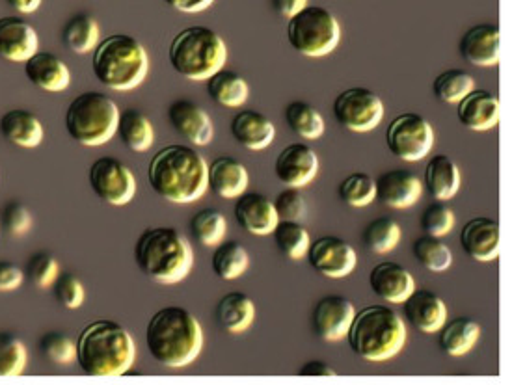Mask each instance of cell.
<instances>
[{
    "instance_id": "cell-1",
    "label": "cell",
    "mask_w": 512,
    "mask_h": 385,
    "mask_svg": "<svg viewBox=\"0 0 512 385\" xmlns=\"http://www.w3.org/2000/svg\"><path fill=\"white\" fill-rule=\"evenodd\" d=\"M148 179L162 200L192 203L207 192V160L194 146L162 147L149 162Z\"/></svg>"
},
{
    "instance_id": "cell-2",
    "label": "cell",
    "mask_w": 512,
    "mask_h": 385,
    "mask_svg": "<svg viewBox=\"0 0 512 385\" xmlns=\"http://www.w3.org/2000/svg\"><path fill=\"white\" fill-rule=\"evenodd\" d=\"M146 345L151 358L164 367H187L202 352V324L185 307H162L149 319Z\"/></svg>"
},
{
    "instance_id": "cell-3",
    "label": "cell",
    "mask_w": 512,
    "mask_h": 385,
    "mask_svg": "<svg viewBox=\"0 0 512 385\" xmlns=\"http://www.w3.org/2000/svg\"><path fill=\"white\" fill-rule=\"evenodd\" d=\"M133 335L114 320H95L77 339V363L90 376H122L135 365Z\"/></svg>"
},
{
    "instance_id": "cell-4",
    "label": "cell",
    "mask_w": 512,
    "mask_h": 385,
    "mask_svg": "<svg viewBox=\"0 0 512 385\" xmlns=\"http://www.w3.org/2000/svg\"><path fill=\"white\" fill-rule=\"evenodd\" d=\"M135 263L153 281L176 285L189 276L194 252L189 240L174 227H149L136 239Z\"/></svg>"
},
{
    "instance_id": "cell-5",
    "label": "cell",
    "mask_w": 512,
    "mask_h": 385,
    "mask_svg": "<svg viewBox=\"0 0 512 385\" xmlns=\"http://www.w3.org/2000/svg\"><path fill=\"white\" fill-rule=\"evenodd\" d=\"M92 71L108 90L131 92L149 73V54L140 41L127 34H112L97 43Z\"/></svg>"
},
{
    "instance_id": "cell-6",
    "label": "cell",
    "mask_w": 512,
    "mask_h": 385,
    "mask_svg": "<svg viewBox=\"0 0 512 385\" xmlns=\"http://www.w3.org/2000/svg\"><path fill=\"white\" fill-rule=\"evenodd\" d=\"M347 339L358 358L388 361L405 348V320L388 306L365 307L354 315Z\"/></svg>"
},
{
    "instance_id": "cell-7",
    "label": "cell",
    "mask_w": 512,
    "mask_h": 385,
    "mask_svg": "<svg viewBox=\"0 0 512 385\" xmlns=\"http://www.w3.org/2000/svg\"><path fill=\"white\" fill-rule=\"evenodd\" d=\"M168 60L183 79L207 80L226 66L228 45L213 28L194 25L181 30L172 40Z\"/></svg>"
},
{
    "instance_id": "cell-8",
    "label": "cell",
    "mask_w": 512,
    "mask_h": 385,
    "mask_svg": "<svg viewBox=\"0 0 512 385\" xmlns=\"http://www.w3.org/2000/svg\"><path fill=\"white\" fill-rule=\"evenodd\" d=\"M118 120L120 108L107 93H79L66 110V131L81 146L99 147L114 138Z\"/></svg>"
},
{
    "instance_id": "cell-9",
    "label": "cell",
    "mask_w": 512,
    "mask_h": 385,
    "mask_svg": "<svg viewBox=\"0 0 512 385\" xmlns=\"http://www.w3.org/2000/svg\"><path fill=\"white\" fill-rule=\"evenodd\" d=\"M287 40L306 58H323L336 51L341 25L336 15L323 6H306L287 21Z\"/></svg>"
},
{
    "instance_id": "cell-10",
    "label": "cell",
    "mask_w": 512,
    "mask_h": 385,
    "mask_svg": "<svg viewBox=\"0 0 512 385\" xmlns=\"http://www.w3.org/2000/svg\"><path fill=\"white\" fill-rule=\"evenodd\" d=\"M386 144L397 159L418 162L431 153L434 129L423 116L406 112L391 121L386 131Z\"/></svg>"
},
{
    "instance_id": "cell-11",
    "label": "cell",
    "mask_w": 512,
    "mask_h": 385,
    "mask_svg": "<svg viewBox=\"0 0 512 385\" xmlns=\"http://www.w3.org/2000/svg\"><path fill=\"white\" fill-rule=\"evenodd\" d=\"M88 181L95 196L114 207L131 203L136 196L135 173L116 157H99L88 172Z\"/></svg>"
},
{
    "instance_id": "cell-12",
    "label": "cell",
    "mask_w": 512,
    "mask_h": 385,
    "mask_svg": "<svg viewBox=\"0 0 512 385\" xmlns=\"http://www.w3.org/2000/svg\"><path fill=\"white\" fill-rule=\"evenodd\" d=\"M334 116L351 133H371L384 120V103L367 88H349L337 95Z\"/></svg>"
},
{
    "instance_id": "cell-13",
    "label": "cell",
    "mask_w": 512,
    "mask_h": 385,
    "mask_svg": "<svg viewBox=\"0 0 512 385\" xmlns=\"http://www.w3.org/2000/svg\"><path fill=\"white\" fill-rule=\"evenodd\" d=\"M311 268L324 278H347L358 265V253L347 240L321 237L313 240L306 253Z\"/></svg>"
},
{
    "instance_id": "cell-14",
    "label": "cell",
    "mask_w": 512,
    "mask_h": 385,
    "mask_svg": "<svg viewBox=\"0 0 512 385\" xmlns=\"http://www.w3.org/2000/svg\"><path fill=\"white\" fill-rule=\"evenodd\" d=\"M356 309L345 296L330 294L321 298L311 313V326L324 343H337L347 337Z\"/></svg>"
},
{
    "instance_id": "cell-15",
    "label": "cell",
    "mask_w": 512,
    "mask_h": 385,
    "mask_svg": "<svg viewBox=\"0 0 512 385\" xmlns=\"http://www.w3.org/2000/svg\"><path fill=\"white\" fill-rule=\"evenodd\" d=\"M168 121L190 146H209L215 138L211 116L190 99H177L168 107Z\"/></svg>"
},
{
    "instance_id": "cell-16",
    "label": "cell",
    "mask_w": 512,
    "mask_h": 385,
    "mask_svg": "<svg viewBox=\"0 0 512 385\" xmlns=\"http://www.w3.org/2000/svg\"><path fill=\"white\" fill-rule=\"evenodd\" d=\"M319 172L317 153L304 142H295L283 147L274 162V173L285 186L310 185Z\"/></svg>"
},
{
    "instance_id": "cell-17",
    "label": "cell",
    "mask_w": 512,
    "mask_h": 385,
    "mask_svg": "<svg viewBox=\"0 0 512 385\" xmlns=\"http://www.w3.org/2000/svg\"><path fill=\"white\" fill-rule=\"evenodd\" d=\"M40 38L27 19L10 15L0 17V58L12 64H25L38 53Z\"/></svg>"
},
{
    "instance_id": "cell-18",
    "label": "cell",
    "mask_w": 512,
    "mask_h": 385,
    "mask_svg": "<svg viewBox=\"0 0 512 385\" xmlns=\"http://www.w3.org/2000/svg\"><path fill=\"white\" fill-rule=\"evenodd\" d=\"M377 183V200L395 211L414 207L423 194V181L410 170H390L382 173Z\"/></svg>"
},
{
    "instance_id": "cell-19",
    "label": "cell",
    "mask_w": 512,
    "mask_h": 385,
    "mask_svg": "<svg viewBox=\"0 0 512 385\" xmlns=\"http://www.w3.org/2000/svg\"><path fill=\"white\" fill-rule=\"evenodd\" d=\"M237 203L233 207V214L237 224L243 227L246 233L256 235V237H265L274 231L278 226L280 218L274 209V203L257 192H243L239 198H235Z\"/></svg>"
},
{
    "instance_id": "cell-20",
    "label": "cell",
    "mask_w": 512,
    "mask_h": 385,
    "mask_svg": "<svg viewBox=\"0 0 512 385\" xmlns=\"http://www.w3.org/2000/svg\"><path fill=\"white\" fill-rule=\"evenodd\" d=\"M25 77L38 90L47 93L66 92L71 84L69 67L53 53L38 51L23 64Z\"/></svg>"
},
{
    "instance_id": "cell-21",
    "label": "cell",
    "mask_w": 512,
    "mask_h": 385,
    "mask_svg": "<svg viewBox=\"0 0 512 385\" xmlns=\"http://www.w3.org/2000/svg\"><path fill=\"white\" fill-rule=\"evenodd\" d=\"M369 285L373 293L388 304H403L416 289L414 276L405 266L393 261L378 263L369 274Z\"/></svg>"
},
{
    "instance_id": "cell-22",
    "label": "cell",
    "mask_w": 512,
    "mask_h": 385,
    "mask_svg": "<svg viewBox=\"0 0 512 385\" xmlns=\"http://www.w3.org/2000/svg\"><path fill=\"white\" fill-rule=\"evenodd\" d=\"M405 319L423 333H438L447 322V306L438 294L432 291H416L403 302Z\"/></svg>"
},
{
    "instance_id": "cell-23",
    "label": "cell",
    "mask_w": 512,
    "mask_h": 385,
    "mask_svg": "<svg viewBox=\"0 0 512 385\" xmlns=\"http://www.w3.org/2000/svg\"><path fill=\"white\" fill-rule=\"evenodd\" d=\"M460 246L468 257L475 261L488 263L498 259L499 255V226L492 218H473L466 222L460 233Z\"/></svg>"
},
{
    "instance_id": "cell-24",
    "label": "cell",
    "mask_w": 512,
    "mask_h": 385,
    "mask_svg": "<svg viewBox=\"0 0 512 385\" xmlns=\"http://www.w3.org/2000/svg\"><path fill=\"white\" fill-rule=\"evenodd\" d=\"M462 58L472 66H498L501 47H499V28L496 25H475L464 32L459 45Z\"/></svg>"
},
{
    "instance_id": "cell-25",
    "label": "cell",
    "mask_w": 512,
    "mask_h": 385,
    "mask_svg": "<svg viewBox=\"0 0 512 385\" xmlns=\"http://www.w3.org/2000/svg\"><path fill=\"white\" fill-rule=\"evenodd\" d=\"M459 121L470 131L483 133L499 123V99L496 93L473 90L457 103Z\"/></svg>"
},
{
    "instance_id": "cell-26",
    "label": "cell",
    "mask_w": 512,
    "mask_h": 385,
    "mask_svg": "<svg viewBox=\"0 0 512 385\" xmlns=\"http://www.w3.org/2000/svg\"><path fill=\"white\" fill-rule=\"evenodd\" d=\"M0 136L10 142L12 146L21 147V149H36L41 146L45 138V127L40 118L25 110V108H15L2 114L0 118Z\"/></svg>"
},
{
    "instance_id": "cell-27",
    "label": "cell",
    "mask_w": 512,
    "mask_h": 385,
    "mask_svg": "<svg viewBox=\"0 0 512 385\" xmlns=\"http://www.w3.org/2000/svg\"><path fill=\"white\" fill-rule=\"evenodd\" d=\"M248 170L233 157H218L207 164V188L224 200L239 198L248 188Z\"/></svg>"
},
{
    "instance_id": "cell-28",
    "label": "cell",
    "mask_w": 512,
    "mask_h": 385,
    "mask_svg": "<svg viewBox=\"0 0 512 385\" xmlns=\"http://www.w3.org/2000/svg\"><path fill=\"white\" fill-rule=\"evenodd\" d=\"M231 134L248 151H263L274 142V123L256 110H241L231 120Z\"/></svg>"
},
{
    "instance_id": "cell-29",
    "label": "cell",
    "mask_w": 512,
    "mask_h": 385,
    "mask_svg": "<svg viewBox=\"0 0 512 385\" xmlns=\"http://www.w3.org/2000/svg\"><path fill=\"white\" fill-rule=\"evenodd\" d=\"M462 175L457 162L447 155H434L423 177V190L436 201H447L459 194Z\"/></svg>"
},
{
    "instance_id": "cell-30",
    "label": "cell",
    "mask_w": 512,
    "mask_h": 385,
    "mask_svg": "<svg viewBox=\"0 0 512 385\" xmlns=\"http://www.w3.org/2000/svg\"><path fill=\"white\" fill-rule=\"evenodd\" d=\"M216 320L230 333H243L256 320V304L250 296L239 291L224 294L216 304Z\"/></svg>"
},
{
    "instance_id": "cell-31",
    "label": "cell",
    "mask_w": 512,
    "mask_h": 385,
    "mask_svg": "<svg viewBox=\"0 0 512 385\" xmlns=\"http://www.w3.org/2000/svg\"><path fill=\"white\" fill-rule=\"evenodd\" d=\"M123 146L133 153H146L155 142V129L148 116L136 108H127L120 112L118 129Z\"/></svg>"
},
{
    "instance_id": "cell-32",
    "label": "cell",
    "mask_w": 512,
    "mask_h": 385,
    "mask_svg": "<svg viewBox=\"0 0 512 385\" xmlns=\"http://www.w3.org/2000/svg\"><path fill=\"white\" fill-rule=\"evenodd\" d=\"M248 93H250L248 82L239 73L230 69L222 67L207 79V95L218 107H243L248 99Z\"/></svg>"
},
{
    "instance_id": "cell-33",
    "label": "cell",
    "mask_w": 512,
    "mask_h": 385,
    "mask_svg": "<svg viewBox=\"0 0 512 385\" xmlns=\"http://www.w3.org/2000/svg\"><path fill=\"white\" fill-rule=\"evenodd\" d=\"M438 343L447 356L462 358L472 350L481 337L479 322L472 319H453L438 330Z\"/></svg>"
},
{
    "instance_id": "cell-34",
    "label": "cell",
    "mask_w": 512,
    "mask_h": 385,
    "mask_svg": "<svg viewBox=\"0 0 512 385\" xmlns=\"http://www.w3.org/2000/svg\"><path fill=\"white\" fill-rule=\"evenodd\" d=\"M99 41V25L92 15H73L62 28V43L71 53H94Z\"/></svg>"
},
{
    "instance_id": "cell-35",
    "label": "cell",
    "mask_w": 512,
    "mask_h": 385,
    "mask_svg": "<svg viewBox=\"0 0 512 385\" xmlns=\"http://www.w3.org/2000/svg\"><path fill=\"white\" fill-rule=\"evenodd\" d=\"M213 272L216 278L231 281V279L241 278L244 272L250 266V255L246 252L243 244L239 242H220L216 244L215 253H213Z\"/></svg>"
},
{
    "instance_id": "cell-36",
    "label": "cell",
    "mask_w": 512,
    "mask_h": 385,
    "mask_svg": "<svg viewBox=\"0 0 512 385\" xmlns=\"http://www.w3.org/2000/svg\"><path fill=\"white\" fill-rule=\"evenodd\" d=\"M285 121L304 140H319L326 129L321 112L304 101H293L285 107Z\"/></svg>"
},
{
    "instance_id": "cell-37",
    "label": "cell",
    "mask_w": 512,
    "mask_h": 385,
    "mask_svg": "<svg viewBox=\"0 0 512 385\" xmlns=\"http://www.w3.org/2000/svg\"><path fill=\"white\" fill-rule=\"evenodd\" d=\"M401 239H403V229L388 216H380L377 220H373L369 226L365 227L362 235L365 248L375 255H386L391 250H395Z\"/></svg>"
},
{
    "instance_id": "cell-38",
    "label": "cell",
    "mask_w": 512,
    "mask_h": 385,
    "mask_svg": "<svg viewBox=\"0 0 512 385\" xmlns=\"http://www.w3.org/2000/svg\"><path fill=\"white\" fill-rule=\"evenodd\" d=\"M473 90L475 80L462 69H447L440 73L432 84V93L436 95V99L447 105H457Z\"/></svg>"
},
{
    "instance_id": "cell-39",
    "label": "cell",
    "mask_w": 512,
    "mask_h": 385,
    "mask_svg": "<svg viewBox=\"0 0 512 385\" xmlns=\"http://www.w3.org/2000/svg\"><path fill=\"white\" fill-rule=\"evenodd\" d=\"M274 240L278 250L293 259V261H300L306 257V253L310 250V233L306 231V227L300 226L298 222H291V220H280L278 226L274 227L272 231Z\"/></svg>"
},
{
    "instance_id": "cell-40",
    "label": "cell",
    "mask_w": 512,
    "mask_h": 385,
    "mask_svg": "<svg viewBox=\"0 0 512 385\" xmlns=\"http://www.w3.org/2000/svg\"><path fill=\"white\" fill-rule=\"evenodd\" d=\"M190 231L196 242L205 248L220 244L228 233V220L226 216L216 209H202L194 214L190 220Z\"/></svg>"
},
{
    "instance_id": "cell-41",
    "label": "cell",
    "mask_w": 512,
    "mask_h": 385,
    "mask_svg": "<svg viewBox=\"0 0 512 385\" xmlns=\"http://www.w3.org/2000/svg\"><path fill=\"white\" fill-rule=\"evenodd\" d=\"M412 253L418 259L419 265L427 268L429 272H445L453 265V252L451 248L431 235H423L412 244Z\"/></svg>"
},
{
    "instance_id": "cell-42",
    "label": "cell",
    "mask_w": 512,
    "mask_h": 385,
    "mask_svg": "<svg viewBox=\"0 0 512 385\" xmlns=\"http://www.w3.org/2000/svg\"><path fill=\"white\" fill-rule=\"evenodd\" d=\"M339 198L352 209H364L377 200V183L369 173H351L339 185Z\"/></svg>"
},
{
    "instance_id": "cell-43",
    "label": "cell",
    "mask_w": 512,
    "mask_h": 385,
    "mask_svg": "<svg viewBox=\"0 0 512 385\" xmlns=\"http://www.w3.org/2000/svg\"><path fill=\"white\" fill-rule=\"evenodd\" d=\"M28 350L14 333L0 332V376H19L27 369Z\"/></svg>"
},
{
    "instance_id": "cell-44",
    "label": "cell",
    "mask_w": 512,
    "mask_h": 385,
    "mask_svg": "<svg viewBox=\"0 0 512 385\" xmlns=\"http://www.w3.org/2000/svg\"><path fill=\"white\" fill-rule=\"evenodd\" d=\"M41 354L54 365H69L77 359V341L62 332H47L38 343Z\"/></svg>"
},
{
    "instance_id": "cell-45",
    "label": "cell",
    "mask_w": 512,
    "mask_h": 385,
    "mask_svg": "<svg viewBox=\"0 0 512 385\" xmlns=\"http://www.w3.org/2000/svg\"><path fill=\"white\" fill-rule=\"evenodd\" d=\"M38 289H51L60 276V263L49 252L34 253L27 261L25 274Z\"/></svg>"
},
{
    "instance_id": "cell-46",
    "label": "cell",
    "mask_w": 512,
    "mask_h": 385,
    "mask_svg": "<svg viewBox=\"0 0 512 385\" xmlns=\"http://www.w3.org/2000/svg\"><path fill=\"white\" fill-rule=\"evenodd\" d=\"M455 227V214L442 201L431 203L421 214V229L431 237H445Z\"/></svg>"
},
{
    "instance_id": "cell-47",
    "label": "cell",
    "mask_w": 512,
    "mask_h": 385,
    "mask_svg": "<svg viewBox=\"0 0 512 385\" xmlns=\"http://www.w3.org/2000/svg\"><path fill=\"white\" fill-rule=\"evenodd\" d=\"M34 218L32 213L28 211L27 205L19 203V201H10L6 203L4 211H2V218H0V226L4 229L6 235L19 239L25 237L28 231L32 229Z\"/></svg>"
},
{
    "instance_id": "cell-48",
    "label": "cell",
    "mask_w": 512,
    "mask_h": 385,
    "mask_svg": "<svg viewBox=\"0 0 512 385\" xmlns=\"http://www.w3.org/2000/svg\"><path fill=\"white\" fill-rule=\"evenodd\" d=\"M51 289L56 302L66 309H79L84 304V298H86L84 285L81 279L73 274H60Z\"/></svg>"
},
{
    "instance_id": "cell-49",
    "label": "cell",
    "mask_w": 512,
    "mask_h": 385,
    "mask_svg": "<svg viewBox=\"0 0 512 385\" xmlns=\"http://www.w3.org/2000/svg\"><path fill=\"white\" fill-rule=\"evenodd\" d=\"M274 209L278 213L280 220H291V222H300L306 214V200L298 192V188L287 186L278 194V198L272 201Z\"/></svg>"
},
{
    "instance_id": "cell-50",
    "label": "cell",
    "mask_w": 512,
    "mask_h": 385,
    "mask_svg": "<svg viewBox=\"0 0 512 385\" xmlns=\"http://www.w3.org/2000/svg\"><path fill=\"white\" fill-rule=\"evenodd\" d=\"M23 281H25L23 268H19L10 261H0V293H10L19 289Z\"/></svg>"
},
{
    "instance_id": "cell-51",
    "label": "cell",
    "mask_w": 512,
    "mask_h": 385,
    "mask_svg": "<svg viewBox=\"0 0 512 385\" xmlns=\"http://www.w3.org/2000/svg\"><path fill=\"white\" fill-rule=\"evenodd\" d=\"M170 8L181 14H200L213 6L215 0H164Z\"/></svg>"
},
{
    "instance_id": "cell-52",
    "label": "cell",
    "mask_w": 512,
    "mask_h": 385,
    "mask_svg": "<svg viewBox=\"0 0 512 385\" xmlns=\"http://www.w3.org/2000/svg\"><path fill=\"white\" fill-rule=\"evenodd\" d=\"M274 12L283 17V19H291L308 6V0H270Z\"/></svg>"
},
{
    "instance_id": "cell-53",
    "label": "cell",
    "mask_w": 512,
    "mask_h": 385,
    "mask_svg": "<svg viewBox=\"0 0 512 385\" xmlns=\"http://www.w3.org/2000/svg\"><path fill=\"white\" fill-rule=\"evenodd\" d=\"M298 374H302V376H336L337 372L332 367H328L323 361L315 359V361L304 363Z\"/></svg>"
},
{
    "instance_id": "cell-54",
    "label": "cell",
    "mask_w": 512,
    "mask_h": 385,
    "mask_svg": "<svg viewBox=\"0 0 512 385\" xmlns=\"http://www.w3.org/2000/svg\"><path fill=\"white\" fill-rule=\"evenodd\" d=\"M8 6H12L17 14L30 15L38 12L43 0H6Z\"/></svg>"
}]
</instances>
